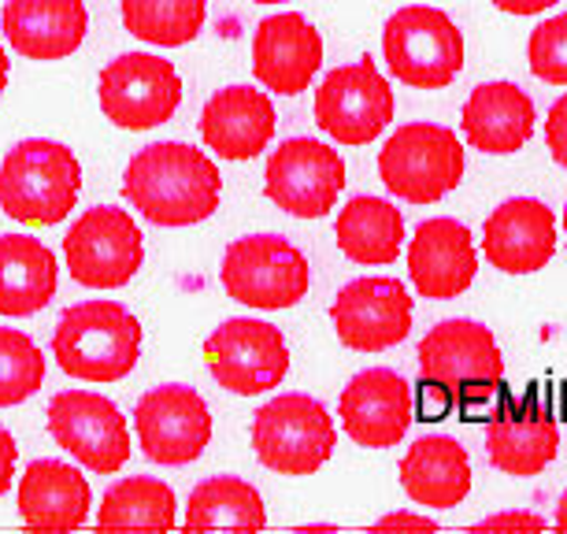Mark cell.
Masks as SVG:
<instances>
[{
	"label": "cell",
	"instance_id": "14",
	"mask_svg": "<svg viewBox=\"0 0 567 534\" xmlns=\"http://www.w3.org/2000/svg\"><path fill=\"white\" fill-rule=\"evenodd\" d=\"M101 112L123 131H153L182 104V79L171 60L126 52L101 71Z\"/></svg>",
	"mask_w": 567,
	"mask_h": 534
},
{
	"label": "cell",
	"instance_id": "37",
	"mask_svg": "<svg viewBox=\"0 0 567 534\" xmlns=\"http://www.w3.org/2000/svg\"><path fill=\"white\" fill-rule=\"evenodd\" d=\"M449 409H453V398L437 382L423 379V415H415V420H445Z\"/></svg>",
	"mask_w": 567,
	"mask_h": 534
},
{
	"label": "cell",
	"instance_id": "31",
	"mask_svg": "<svg viewBox=\"0 0 567 534\" xmlns=\"http://www.w3.org/2000/svg\"><path fill=\"white\" fill-rule=\"evenodd\" d=\"M123 23L148 45H189L205 27V0H120Z\"/></svg>",
	"mask_w": 567,
	"mask_h": 534
},
{
	"label": "cell",
	"instance_id": "23",
	"mask_svg": "<svg viewBox=\"0 0 567 534\" xmlns=\"http://www.w3.org/2000/svg\"><path fill=\"white\" fill-rule=\"evenodd\" d=\"M275 134V104L249 85H227L200 112V137L223 160L260 156Z\"/></svg>",
	"mask_w": 567,
	"mask_h": 534
},
{
	"label": "cell",
	"instance_id": "33",
	"mask_svg": "<svg viewBox=\"0 0 567 534\" xmlns=\"http://www.w3.org/2000/svg\"><path fill=\"white\" fill-rule=\"evenodd\" d=\"M527 60L534 79L545 85H567V16H553L534 27Z\"/></svg>",
	"mask_w": 567,
	"mask_h": 534
},
{
	"label": "cell",
	"instance_id": "34",
	"mask_svg": "<svg viewBox=\"0 0 567 534\" xmlns=\"http://www.w3.org/2000/svg\"><path fill=\"white\" fill-rule=\"evenodd\" d=\"M545 145H549L556 164L567 171V93L549 109V120H545Z\"/></svg>",
	"mask_w": 567,
	"mask_h": 534
},
{
	"label": "cell",
	"instance_id": "7",
	"mask_svg": "<svg viewBox=\"0 0 567 534\" xmlns=\"http://www.w3.org/2000/svg\"><path fill=\"white\" fill-rule=\"evenodd\" d=\"M382 52L398 82L412 90H445L464 71V38L456 23L426 4H409L390 16Z\"/></svg>",
	"mask_w": 567,
	"mask_h": 534
},
{
	"label": "cell",
	"instance_id": "26",
	"mask_svg": "<svg viewBox=\"0 0 567 534\" xmlns=\"http://www.w3.org/2000/svg\"><path fill=\"white\" fill-rule=\"evenodd\" d=\"M401 486L423 509H456L471 490L467 450L449 434H423L401 461Z\"/></svg>",
	"mask_w": 567,
	"mask_h": 534
},
{
	"label": "cell",
	"instance_id": "24",
	"mask_svg": "<svg viewBox=\"0 0 567 534\" xmlns=\"http://www.w3.org/2000/svg\"><path fill=\"white\" fill-rule=\"evenodd\" d=\"M464 137L471 148L489 156L519 153L534 134V101L516 82H483L471 90L464 104Z\"/></svg>",
	"mask_w": 567,
	"mask_h": 534
},
{
	"label": "cell",
	"instance_id": "5",
	"mask_svg": "<svg viewBox=\"0 0 567 534\" xmlns=\"http://www.w3.org/2000/svg\"><path fill=\"white\" fill-rule=\"evenodd\" d=\"M379 178L409 205H434L464 178V145L442 123H404L382 145Z\"/></svg>",
	"mask_w": 567,
	"mask_h": 534
},
{
	"label": "cell",
	"instance_id": "18",
	"mask_svg": "<svg viewBox=\"0 0 567 534\" xmlns=\"http://www.w3.org/2000/svg\"><path fill=\"white\" fill-rule=\"evenodd\" d=\"M319 63H323V41L305 16L282 12L256 27L252 74L267 90L282 93V97H297L316 79Z\"/></svg>",
	"mask_w": 567,
	"mask_h": 534
},
{
	"label": "cell",
	"instance_id": "6",
	"mask_svg": "<svg viewBox=\"0 0 567 534\" xmlns=\"http://www.w3.org/2000/svg\"><path fill=\"white\" fill-rule=\"evenodd\" d=\"M334 445V420L308 393H278L252 420V450L278 475L319 472L330 461Z\"/></svg>",
	"mask_w": 567,
	"mask_h": 534
},
{
	"label": "cell",
	"instance_id": "35",
	"mask_svg": "<svg viewBox=\"0 0 567 534\" xmlns=\"http://www.w3.org/2000/svg\"><path fill=\"white\" fill-rule=\"evenodd\" d=\"M475 534H486V531H545V520L542 516H530V512H497L483 523H471Z\"/></svg>",
	"mask_w": 567,
	"mask_h": 534
},
{
	"label": "cell",
	"instance_id": "22",
	"mask_svg": "<svg viewBox=\"0 0 567 534\" xmlns=\"http://www.w3.org/2000/svg\"><path fill=\"white\" fill-rule=\"evenodd\" d=\"M486 453L497 472L530 479L545 472L560 453V423L553 420L549 409H542L534 401L512 404V409L497 412L489 420Z\"/></svg>",
	"mask_w": 567,
	"mask_h": 534
},
{
	"label": "cell",
	"instance_id": "4",
	"mask_svg": "<svg viewBox=\"0 0 567 534\" xmlns=\"http://www.w3.org/2000/svg\"><path fill=\"white\" fill-rule=\"evenodd\" d=\"M420 376L460 404H483L505 387V357L483 324L445 319L420 341Z\"/></svg>",
	"mask_w": 567,
	"mask_h": 534
},
{
	"label": "cell",
	"instance_id": "21",
	"mask_svg": "<svg viewBox=\"0 0 567 534\" xmlns=\"http://www.w3.org/2000/svg\"><path fill=\"white\" fill-rule=\"evenodd\" d=\"M85 27L90 16L82 0H8L0 12L8 45L38 63L68 60L85 41Z\"/></svg>",
	"mask_w": 567,
	"mask_h": 534
},
{
	"label": "cell",
	"instance_id": "27",
	"mask_svg": "<svg viewBox=\"0 0 567 534\" xmlns=\"http://www.w3.org/2000/svg\"><path fill=\"white\" fill-rule=\"evenodd\" d=\"M56 294V256L27 234L0 238V316H34Z\"/></svg>",
	"mask_w": 567,
	"mask_h": 534
},
{
	"label": "cell",
	"instance_id": "10",
	"mask_svg": "<svg viewBox=\"0 0 567 534\" xmlns=\"http://www.w3.org/2000/svg\"><path fill=\"white\" fill-rule=\"evenodd\" d=\"M49 434L63 453L97 475L123 472L131 461V427L115 401L90 390H63L49 401Z\"/></svg>",
	"mask_w": 567,
	"mask_h": 534
},
{
	"label": "cell",
	"instance_id": "28",
	"mask_svg": "<svg viewBox=\"0 0 567 534\" xmlns=\"http://www.w3.org/2000/svg\"><path fill=\"white\" fill-rule=\"evenodd\" d=\"M334 238H338V249L346 253L352 264H363V267L393 264L404 245V216L382 197H352L349 205L338 212Z\"/></svg>",
	"mask_w": 567,
	"mask_h": 534
},
{
	"label": "cell",
	"instance_id": "25",
	"mask_svg": "<svg viewBox=\"0 0 567 534\" xmlns=\"http://www.w3.org/2000/svg\"><path fill=\"white\" fill-rule=\"evenodd\" d=\"M90 505L85 475L63 461H34L19 479V516L34 531H79Z\"/></svg>",
	"mask_w": 567,
	"mask_h": 534
},
{
	"label": "cell",
	"instance_id": "41",
	"mask_svg": "<svg viewBox=\"0 0 567 534\" xmlns=\"http://www.w3.org/2000/svg\"><path fill=\"white\" fill-rule=\"evenodd\" d=\"M8 90V52H4V45H0V93Z\"/></svg>",
	"mask_w": 567,
	"mask_h": 534
},
{
	"label": "cell",
	"instance_id": "1",
	"mask_svg": "<svg viewBox=\"0 0 567 534\" xmlns=\"http://www.w3.org/2000/svg\"><path fill=\"white\" fill-rule=\"evenodd\" d=\"M219 167L194 145L159 142L142 148L123 175V197L156 227H194L219 208Z\"/></svg>",
	"mask_w": 567,
	"mask_h": 534
},
{
	"label": "cell",
	"instance_id": "42",
	"mask_svg": "<svg viewBox=\"0 0 567 534\" xmlns=\"http://www.w3.org/2000/svg\"><path fill=\"white\" fill-rule=\"evenodd\" d=\"M256 4H286V0H256Z\"/></svg>",
	"mask_w": 567,
	"mask_h": 534
},
{
	"label": "cell",
	"instance_id": "43",
	"mask_svg": "<svg viewBox=\"0 0 567 534\" xmlns=\"http://www.w3.org/2000/svg\"><path fill=\"white\" fill-rule=\"evenodd\" d=\"M564 234H567V205H564Z\"/></svg>",
	"mask_w": 567,
	"mask_h": 534
},
{
	"label": "cell",
	"instance_id": "8",
	"mask_svg": "<svg viewBox=\"0 0 567 534\" xmlns=\"http://www.w3.org/2000/svg\"><path fill=\"white\" fill-rule=\"evenodd\" d=\"M223 290L238 305L264 308V312H278V308H293L308 294L312 271H308L305 253L290 245L278 234H252V238H238L223 256Z\"/></svg>",
	"mask_w": 567,
	"mask_h": 534
},
{
	"label": "cell",
	"instance_id": "30",
	"mask_svg": "<svg viewBox=\"0 0 567 534\" xmlns=\"http://www.w3.org/2000/svg\"><path fill=\"white\" fill-rule=\"evenodd\" d=\"M175 490L153 475L120 479L101 501V531H171L175 527Z\"/></svg>",
	"mask_w": 567,
	"mask_h": 534
},
{
	"label": "cell",
	"instance_id": "20",
	"mask_svg": "<svg viewBox=\"0 0 567 534\" xmlns=\"http://www.w3.org/2000/svg\"><path fill=\"white\" fill-rule=\"evenodd\" d=\"M486 260L505 275H534L553 260L556 253V219L553 212L534 197L505 201L489 212L483 234Z\"/></svg>",
	"mask_w": 567,
	"mask_h": 534
},
{
	"label": "cell",
	"instance_id": "11",
	"mask_svg": "<svg viewBox=\"0 0 567 534\" xmlns=\"http://www.w3.org/2000/svg\"><path fill=\"white\" fill-rule=\"evenodd\" d=\"M205 360L212 379L241 398L275 390L290 371V349H286L282 330L264 319H227L208 335Z\"/></svg>",
	"mask_w": 567,
	"mask_h": 534
},
{
	"label": "cell",
	"instance_id": "13",
	"mask_svg": "<svg viewBox=\"0 0 567 534\" xmlns=\"http://www.w3.org/2000/svg\"><path fill=\"white\" fill-rule=\"evenodd\" d=\"M346 189V160L312 137H290L267 160L264 194L297 219H319L338 205Z\"/></svg>",
	"mask_w": 567,
	"mask_h": 534
},
{
	"label": "cell",
	"instance_id": "16",
	"mask_svg": "<svg viewBox=\"0 0 567 534\" xmlns=\"http://www.w3.org/2000/svg\"><path fill=\"white\" fill-rule=\"evenodd\" d=\"M338 341L357 352H382L412 335V297L401 279L368 275L349 283L330 305Z\"/></svg>",
	"mask_w": 567,
	"mask_h": 534
},
{
	"label": "cell",
	"instance_id": "15",
	"mask_svg": "<svg viewBox=\"0 0 567 534\" xmlns=\"http://www.w3.org/2000/svg\"><path fill=\"white\" fill-rule=\"evenodd\" d=\"M137 445L153 464L178 468L197 461L212 442V412L205 398L189 387L167 382L148 390L134 409Z\"/></svg>",
	"mask_w": 567,
	"mask_h": 534
},
{
	"label": "cell",
	"instance_id": "36",
	"mask_svg": "<svg viewBox=\"0 0 567 534\" xmlns=\"http://www.w3.org/2000/svg\"><path fill=\"white\" fill-rule=\"evenodd\" d=\"M371 531H426V534H434L437 523L431 516H415V512H390V516H382Z\"/></svg>",
	"mask_w": 567,
	"mask_h": 534
},
{
	"label": "cell",
	"instance_id": "39",
	"mask_svg": "<svg viewBox=\"0 0 567 534\" xmlns=\"http://www.w3.org/2000/svg\"><path fill=\"white\" fill-rule=\"evenodd\" d=\"M489 4L501 8V12H508V16H538V12H545V8L560 4V0H489Z\"/></svg>",
	"mask_w": 567,
	"mask_h": 534
},
{
	"label": "cell",
	"instance_id": "17",
	"mask_svg": "<svg viewBox=\"0 0 567 534\" xmlns=\"http://www.w3.org/2000/svg\"><path fill=\"white\" fill-rule=\"evenodd\" d=\"M338 415L363 450H390L415 423V387L390 368H368L341 390Z\"/></svg>",
	"mask_w": 567,
	"mask_h": 534
},
{
	"label": "cell",
	"instance_id": "29",
	"mask_svg": "<svg viewBox=\"0 0 567 534\" xmlns=\"http://www.w3.org/2000/svg\"><path fill=\"white\" fill-rule=\"evenodd\" d=\"M186 531H238L256 534L267 527V509L260 490L245 479L216 475L205 479L186 505Z\"/></svg>",
	"mask_w": 567,
	"mask_h": 534
},
{
	"label": "cell",
	"instance_id": "38",
	"mask_svg": "<svg viewBox=\"0 0 567 534\" xmlns=\"http://www.w3.org/2000/svg\"><path fill=\"white\" fill-rule=\"evenodd\" d=\"M16 461H19L16 438H12V431H4V427H0V497H4L8 490H12Z\"/></svg>",
	"mask_w": 567,
	"mask_h": 534
},
{
	"label": "cell",
	"instance_id": "3",
	"mask_svg": "<svg viewBox=\"0 0 567 534\" xmlns=\"http://www.w3.org/2000/svg\"><path fill=\"white\" fill-rule=\"evenodd\" d=\"M82 189V167L68 145L27 137L0 164V208L19 223L68 219Z\"/></svg>",
	"mask_w": 567,
	"mask_h": 534
},
{
	"label": "cell",
	"instance_id": "2",
	"mask_svg": "<svg viewBox=\"0 0 567 534\" xmlns=\"http://www.w3.org/2000/svg\"><path fill=\"white\" fill-rule=\"evenodd\" d=\"M52 357L71 379L120 382L142 357V327L120 301H82L63 312L52 335Z\"/></svg>",
	"mask_w": 567,
	"mask_h": 534
},
{
	"label": "cell",
	"instance_id": "32",
	"mask_svg": "<svg viewBox=\"0 0 567 534\" xmlns=\"http://www.w3.org/2000/svg\"><path fill=\"white\" fill-rule=\"evenodd\" d=\"M45 382V357L23 330L0 327V409L34 398Z\"/></svg>",
	"mask_w": 567,
	"mask_h": 534
},
{
	"label": "cell",
	"instance_id": "9",
	"mask_svg": "<svg viewBox=\"0 0 567 534\" xmlns=\"http://www.w3.org/2000/svg\"><path fill=\"white\" fill-rule=\"evenodd\" d=\"M63 260H68L74 283L90 286V290H120L145 260L142 230L123 208H90L71 223L68 238H63Z\"/></svg>",
	"mask_w": 567,
	"mask_h": 534
},
{
	"label": "cell",
	"instance_id": "40",
	"mask_svg": "<svg viewBox=\"0 0 567 534\" xmlns=\"http://www.w3.org/2000/svg\"><path fill=\"white\" fill-rule=\"evenodd\" d=\"M553 527H556V531H564V534H567V490H564V497H560V505H556V520H553Z\"/></svg>",
	"mask_w": 567,
	"mask_h": 534
},
{
	"label": "cell",
	"instance_id": "19",
	"mask_svg": "<svg viewBox=\"0 0 567 534\" xmlns=\"http://www.w3.org/2000/svg\"><path fill=\"white\" fill-rule=\"evenodd\" d=\"M478 256L471 230L456 219H426L409 245L412 286L431 301H453L475 283Z\"/></svg>",
	"mask_w": 567,
	"mask_h": 534
},
{
	"label": "cell",
	"instance_id": "12",
	"mask_svg": "<svg viewBox=\"0 0 567 534\" xmlns=\"http://www.w3.org/2000/svg\"><path fill=\"white\" fill-rule=\"evenodd\" d=\"M316 123L338 145H368L393 123V90L371 60L334 68L316 90Z\"/></svg>",
	"mask_w": 567,
	"mask_h": 534
}]
</instances>
